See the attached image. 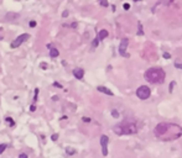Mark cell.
Segmentation results:
<instances>
[{
    "label": "cell",
    "instance_id": "7402d4cb",
    "mask_svg": "<svg viewBox=\"0 0 182 158\" xmlns=\"http://www.w3.org/2000/svg\"><path fill=\"white\" fill-rule=\"evenodd\" d=\"M51 139H52V141H57L58 135H56V133H55V135H52V136H51Z\"/></svg>",
    "mask_w": 182,
    "mask_h": 158
},
{
    "label": "cell",
    "instance_id": "3957f363",
    "mask_svg": "<svg viewBox=\"0 0 182 158\" xmlns=\"http://www.w3.org/2000/svg\"><path fill=\"white\" fill-rule=\"evenodd\" d=\"M113 131L118 136H122V135H134L138 132V129H136L135 124H133L131 121L125 120L118 125H115L113 127Z\"/></svg>",
    "mask_w": 182,
    "mask_h": 158
},
{
    "label": "cell",
    "instance_id": "5b68a950",
    "mask_svg": "<svg viewBox=\"0 0 182 158\" xmlns=\"http://www.w3.org/2000/svg\"><path fill=\"white\" fill-rule=\"evenodd\" d=\"M30 38V35L29 33H22V35H20V36H18V37L15 38L12 42H11V48H18L19 46H21V43H24L26 40H29Z\"/></svg>",
    "mask_w": 182,
    "mask_h": 158
},
{
    "label": "cell",
    "instance_id": "30bf717a",
    "mask_svg": "<svg viewBox=\"0 0 182 158\" xmlns=\"http://www.w3.org/2000/svg\"><path fill=\"white\" fill-rule=\"evenodd\" d=\"M108 31L107 30H100L99 31V33H98V38H99V41H102V40H104V38L108 37Z\"/></svg>",
    "mask_w": 182,
    "mask_h": 158
},
{
    "label": "cell",
    "instance_id": "7a4b0ae2",
    "mask_svg": "<svg viewBox=\"0 0 182 158\" xmlns=\"http://www.w3.org/2000/svg\"><path fill=\"white\" fill-rule=\"evenodd\" d=\"M165 77H166L165 71L159 67L149 68L144 74V78L151 84H162L165 82Z\"/></svg>",
    "mask_w": 182,
    "mask_h": 158
},
{
    "label": "cell",
    "instance_id": "7c38bea8",
    "mask_svg": "<svg viewBox=\"0 0 182 158\" xmlns=\"http://www.w3.org/2000/svg\"><path fill=\"white\" fill-rule=\"evenodd\" d=\"M58 56H59L58 49H57V48H53V47H52V48L50 49V57H51V58H56V57H58Z\"/></svg>",
    "mask_w": 182,
    "mask_h": 158
},
{
    "label": "cell",
    "instance_id": "ac0fdd59",
    "mask_svg": "<svg viewBox=\"0 0 182 158\" xmlns=\"http://www.w3.org/2000/svg\"><path fill=\"white\" fill-rule=\"evenodd\" d=\"M112 116L115 117V119H118L119 117V112L116 111V110H112Z\"/></svg>",
    "mask_w": 182,
    "mask_h": 158
},
{
    "label": "cell",
    "instance_id": "277c9868",
    "mask_svg": "<svg viewBox=\"0 0 182 158\" xmlns=\"http://www.w3.org/2000/svg\"><path fill=\"white\" fill-rule=\"evenodd\" d=\"M136 95H138L139 99L146 100V99H149L150 95H151V89H150L149 86H146V85H141V86H139V88L136 89Z\"/></svg>",
    "mask_w": 182,
    "mask_h": 158
},
{
    "label": "cell",
    "instance_id": "d6986e66",
    "mask_svg": "<svg viewBox=\"0 0 182 158\" xmlns=\"http://www.w3.org/2000/svg\"><path fill=\"white\" fill-rule=\"evenodd\" d=\"M6 122H9L10 126H14V125H15V122L12 121V119H11V117H6Z\"/></svg>",
    "mask_w": 182,
    "mask_h": 158
},
{
    "label": "cell",
    "instance_id": "484cf974",
    "mask_svg": "<svg viewBox=\"0 0 182 158\" xmlns=\"http://www.w3.org/2000/svg\"><path fill=\"white\" fill-rule=\"evenodd\" d=\"M82 120L84 121V122H90V119H89V117H87V116H84V117H82Z\"/></svg>",
    "mask_w": 182,
    "mask_h": 158
},
{
    "label": "cell",
    "instance_id": "d4e9b609",
    "mask_svg": "<svg viewBox=\"0 0 182 158\" xmlns=\"http://www.w3.org/2000/svg\"><path fill=\"white\" fill-rule=\"evenodd\" d=\"M173 85H175V82H172V83L170 84V89H169V92H170V93H172V88H173Z\"/></svg>",
    "mask_w": 182,
    "mask_h": 158
},
{
    "label": "cell",
    "instance_id": "603a6c76",
    "mask_svg": "<svg viewBox=\"0 0 182 158\" xmlns=\"http://www.w3.org/2000/svg\"><path fill=\"white\" fill-rule=\"evenodd\" d=\"M175 67H176V68H178V69H182V63L176 62V63H175Z\"/></svg>",
    "mask_w": 182,
    "mask_h": 158
},
{
    "label": "cell",
    "instance_id": "d6a6232c",
    "mask_svg": "<svg viewBox=\"0 0 182 158\" xmlns=\"http://www.w3.org/2000/svg\"><path fill=\"white\" fill-rule=\"evenodd\" d=\"M135 3H138V1H141V0H134Z\"/></svg>",
    "mask_w": 182,
    "mask_h": 158
},
{
    "label": "cell",
    "instance_id": "4fadbf2b",
    "mask_svg": "<svg viewBox=\"0 0 182 158\" xmlns=\"http://www.w3.org/2000/svg\"><path fill=\"white\" fill-rule=\"evenodd\" d=\"M138 35L140 36V35H144V31H143V25H141V22L139 21L138 22Z\"/></svg>",
    "mask_w": 182,
    "mask_h": 158
},
{
    "label": "cell",
    "instance_id": "8992f818",
    "mask_svg": "<svg viewBox=\"0 0 182 158\" xmlns=\"http://www.w3.org/2000/svg\"><path fill=\"white\" fill-rule=\"evenodd\" d=\"M108 143H109V137L107 135L100 136V146H102V154L107 157L108 156Z\"/></svg>",
    "mask_w": 182,
    "mask_h": 158
},
{
    "label": "cell",
    "instance_id": "83f0119b",
    "mask_svg": "<svg viewBox=\"0 0 182 158\" xmlns=\"http://www.w3.org/2000/svg\"><path fill=\"white\" fill-rule=\"evenodd\" d=\"M62 16H63V17H67V16H68V11H67V10H65V11L62 12Z\"/></svg>",
    "mask_w": 182,
    "mask_h": 158
},
{
    "label": "cell",
    "instance_id": "f1b7e54d",
    "mask_svg": "<svg viewBox=\"0 0 182 158\" xmlns=\"http://www.w3.org/2000/svg\"><path fill=\"white\" fill-rule=\"evenodd\" d=\"M19 158H29V157H27V154H25V153H21V154L19 156Z\"/></svg>",
    "mask_w": 182,
    "mask_h": 158
},
{
    "label": "cell",
    "instance_id": "cb8c5ba5",
    "mask_svg": "<svg viewBox=\"0 0 182 158\" xmlns=\"http://www.w3.org/2000/svg\"><path fill=\"white\" fill-rule=\"evenodd\" d=\"M35 26H36V21H34V20L30 21V27H35Z\"/></svg>",
    "mask_w": 182,
    "mask_h": 158
},
{
    "label": "cell",
    "instance_id": "4dcf8cb0",
    "mask_svg": "<svg viewBox=\"0 0 182 158\" xmlns=\"http://www.w3.org/2000/svg\"><path fill=\"white\" fill-rule=\"evenodd\" d=\"M30 110H31V111H35V110H36V108H35V105H31V108H30Z\"/></svg>",
    "mask_w": 182,
    "mask_h": 158
},
{
    "label": "cell",
    "instance_id": "1f68e13d",
    "mask_svg": "<svg viewBox=\"0 0 182 158\" xmlns=\"http://www.w3.org/2000/svg\"><path fill=\"white\" fill-rule=\"evenodd\" d=\"M52 100H53V101H57V100H58V96H56V95H55V96L52 98Z\"/></svg>",
    "mask_w": 182,
    "mask_h": 158
},
{
    "label": "cell",
    "instance_id": "52a82bcc",
    "mask_svg": "<svg viewBox=\"0 0 182 158\" xmlns=\"http://www.w3.org/2000/svg\"><path fill=\"white\" fill-rule=\"evenodd\" d=\"M128 45H129V40L128 38H123L120 41V45H119V53L123 57H129V55L126 53V48H128Z\"/></svg>",
    "mask_w": 182,
    "mask_h": 158
},
{
    "label": "cell",
    "instance_id": "44dd1931",
    "mask_svg": "<svg viewBox=\"0 0 182 158\" xmlns=\"http://www.w3.org/2000/svg\"><path fill=\"white\" fill-rule=\"evenodd\" d=\"M53 86H57V88H59V89H62V88H63V86H62V84L57 83V82H55V83H53Z\"/></svg>",
    "mask_w": 182,
    "mask_h": 158
},
{
    "label": "cell",
    "instance_id": "ba28073f",
    "mask_svg": "<svg viewBox=\"0 0 182 158\" xmlns=\"http://www.w3.org/2000/svg\"><path fill=\"white\" fill-rule=\"evenodd\" d=\"M73 75L76 77L77 79H83V75H84V71L82 69V68H76V69H73Z\"/></svg>",
    "mask_w": 182,
    "mask_h": 158
},
{
    "label": "cell",
    "instance_id": "9a60e30c",
    "mask_svg": "<svg viewBox=\"0 0 182 158\" xmlns=\"http://www.w3.org/2000/svg\"><path fill=\"white\" fill-rule=\"evenodd\" d=\"M6 148H8V145H6V143H1V145H0V154H1Z\"/></svg>",
    "mask_w": 182,
    "mask_h": 158
},
{
    "label": "cell",
    "instance_id": "2e32d148",
    "mask_svg": "<svg viewBox=\"0 0 182 158\" xmlns=\"http://www.w3.org/2000/svg\"><path fill=\"white\" fill-rule=\"evenodd\" d=\"M99 3H100V5L103 6V8H107L109 4H108V0H99Z\"/></svg>",
    "mask_w": 182,
    "mask_h": 158
},
{
    "label": "cell",
    "instance_id": "f546056e",
    "mask_svg": "<svg viewBox=\"0 0 182 158\" xmlns=\"http://www.w3.org/2000/svg\"><path fill=\"white\" fill-rule=\"evenodd\" d=\"M41 68H43V69H47V64H46V63H41Z\"/></svg>",
    "mask_w": 182,
    "mask_h": 158
},
{
    "label": "cell",
    "instance_id": "9c48e42d",
    "mask_svg": "<svg viewBox=\"0 0 182 158\" xmlns=\"http://www.w3.org/2000/svg\"><path fill=\"white\" fill-rule=\"evenodd\" d=\"M98 89V92H100V93H104V94H107V95H110V96H113V92L112 90H109L108 88H105V86H98L97 88Z\"/></svg>",
    "mask_w": 182,
    "mask_h": 158
},
{
    "label": "cell",
    "instance_id": "8fae6325",
    "mask_svg": "<svg viewBox=\"0 0 182 158\" xmlns=\"http://www.w3.org/2000/svg\"><path fill=\"white\" fill-rule=\"evenodd\" d=\"M18 17H19V14H16V12H8L5 16L6 20H16Z\"/></svg>",
    "mask_w": 182,
    "mask_h": 158
},
{
    "label": "cell",
    "instance_id": "e0dca14e",
    "mask_svg": "<svg viewBox=\"0 0 182 158\" xmlns=\"http://www.w3.org/2000/svg\"><path fill=\"white\" fill-rule=\"evenodd\" d=\"M98 43H99V38L97 37V38H94V41H93V43H92V47L96 48V47L98 46Z\"/></svg>",
    "mask_w": 182,
    "mask_h": 158
},
{
    "label": "cell",
    "instance_id": "6da1fadb",
    "mask_svg": "<svg viewBox=\"0 0 182 158\" xmlns=\"http://www.w3.org/2000/svg\"><path fill=\"white\" fill-rule=\"evenodd\" d=\"M154 133L161 141H173V139L180 138L182 136V127L180 125H176V124L161 122V124L156 125Z\"/></svg>",
    "mask_w": 182,
    "mask_h": 158
},
{
    "label": "cell",
    "instance_id": "5bb4252c",
    "mask_svg": "<svg viewBox=\"0 0 182 158\" xmlns=\"http://www.w3.org/2000/svg\"><path fill=\"white\" fill-rule=\"evenodd\" d=\"M66 152H67V154H74V153H76V149L72 148V147H67V148H66Z\"/></svg>",
    "mask_w": 182,
    "mask_h": 158
},
{
    "label": "cell",
    "instance_id": "ffe728a7",
    "mask_svg": "<svg viewBox=\"0 0 182 158\" xmlns=\"http://www.w3.org/2000/svg\"><path fill=\"white\" fill-rule=\"evenodd\" d=\"M162 57L165 58V59H170V58H171V55H170V53H167V52H165V53L162 55Z\"/></svg>",
    "mask_w": 182,
    "mask_h": 158
},
{
    "label": "cell",
    "instance_id": "4316f807",
    "mask_svg": "<svg viewBox=\"0 0 182 158\" xmlns=\"http://www.w3.org/2000/svg\"><path fill=\"white\" fill-rule=\"evenodd\" d=\"M123 8H124L125 10H129V9H130V5H129L128 3H125V4H124V6H123Z\"/></svg>",
    "mask_w": 182,
    "mask_h": 158
}]
</instances>
